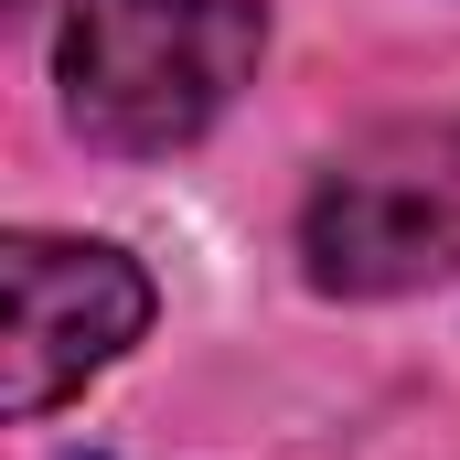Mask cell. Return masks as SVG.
Segmentation results:
<instances>
[{"mask_svg": "<svg viewBox=\"0 0 460 460\" xmlns=\"http://www.w3.org/2000/svg\"><path fill=\"white\" fill-rule=\"evenodd\" d=\"M0 289H11V418H54L86 375H108L150 332V279L97 235H11Z\"/></svg>", "mask_w": 460, "mask_h": 460, "instance_id": "3957f363", "label": "cell"}, {"mask_svg": "<svg viewBox=\"0 0 460 460\" xmlns=\"http://www.w3.org/2000/svg\"><path fill=\"white\" fill-rule=\"evenodd\" d=\"M300 268L332 300H396L460 268V128H385L300 204Z\"/></svg>", "mask_w": 460, "mask_h": 460, "instance_id": "7a4b0ae2", "label": "cell"}, {"mask_svg": "<svg viewBox=\"0 0 460 460\" xmlns=\"http://www.w3.org/2000/svg\"><path fill=\"white\" fill-rule=\"evenodd\" d=\"M257 54H268V0H75L54 75L75 139L150 161L204 139L246 97Z\"/></svg>", "mask_w": 460, "mask_h": 460, "instance_id": "6da1fadb", "label": "cell"}]
</instances>
